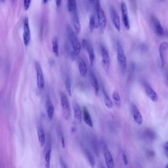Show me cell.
Segmentation results:
<instances>
[{
  "instance_id": "cell-1",
  "label": "cell",
  "mask_w": 168,
  "mask_h": 168,
  "mask_svg": "<svg viewBox=\"0 0 168 168\" xmlns=\"http://www.w3.org/2000/svg\"><path fill=\"white\" fill-rule=\"evenodd\" d=\"M66 31L68 39L71 44L73 51L77 56L80 54L81 49L79 40L74 31L69 25L67 26Z\"/></svg>"
},
{
  "instance_id": "cell-2",
  "label": "cell",
  "mask_w": 168,
  "mask_h": 168,
  "mask_svg": "<svg viewBox=\"0 0 168 168\" xmlns=\"http://www.w3.org/2000/svg\"><path fill=\"white\" fill-rule=\"evenodd\" d=\"M94 5L97 17L98 18V25L102 31H103L106 27V18L104 10L101 6L99 1H90Z\"/></svg>"
},
{
  "instance_id": "cell-3",
  "label": "cell",
  "mask_w": 168,
  "mask_h": 168,
  "mask_svg": "<svg viewBox=\"0 0 168 168\" xmlns=\"http://www.w3.org/2000/svg\"><path fill=\"white\" fill-rule=\"evenodd\" d=\"M117 52L118 62L123 71H125L127 66V60L121 44L119 42L117 43Z\"/></svg>"
},
{
  "instance_id": "cell-4",
  "label": "cell",
  "mask_w": 168,
  "mask_h": 168,
  "mask_svg": "<svg viewBox=\"0 0 168 168\" xmlns=\"http://www.w3.org/2000/svg\"><path fill=\"white\" fill-rule=\"evenodd\" d=\"M63 115L65 119L68 120L70 116L71 110L69 101L66 95L62 93L60 94Z\"/></svg>"
},
{
  "instance_id": "cell-5",
  "label": "cell",
  "mask_w": 168,
  "mask_h": 168,
  "mask_svg": "<svg viewBox=\"0 0 168 168\" xmlns=\"http://www.w3.org/2000/svg\"><path fill=\"white\" fill-rule=\"evenodd\" d=\"M110 17L113 24L118 31L120 30V18L119 14L114 6L111 5L109 7Z\"/></svg>"
},
{
  "instance_id": "cell-6",
  "label": "cell",
  "mask_w": 168,
  "mask_h": 168,
  "mask_svg": "<svg viewBox=\"0 0 168 168\" xmlns=\"http://www.w3.org/2000/svg\"><path fill=\"white\" fill-rule=\"evenodd\" d=\"M82 43L83 48L86 50L88 52L90 65L91 66H92L95 59V55L93 47L90 43L86 39H83Z\"/></svg>"
},
{
  "instance_id": "cell-7",
  "label": "cell",
  "mask_w": 168,
  "mask_h": 168,
  "mask_svg": "<svg viewBox=\"0 0 168 168\" xmlns=\"http://www.w3.org/2000/svg\"><path fill=\"white\" fill-rule=\"evenodd\" d=\"M36 70L37 76V83L38 88L43 89L44 87V81L43 74L40 64L37 62L35 63Z\"/></svg>"
},
{
  "instance_id": "cell-8",
  "label": "cell",
  "mask_w": 168,
  "mask_h": 168,
  "mask_svg": "<svg viewBox=\"0 0 168 168\" xmlns=\"http://www.w3.org/2000/svg\"><path fill=\"white\" fill-rule=\"evenodd\" d=\"M120 6L123 24L126 29L129 30L130 28V25L127 5L125 1H122L121 3Z\"/></svg>"
},
{
  "instance_id": "cell-9",
  "label": "cell",
  "mask_w": 168,
  "mask_h": 168,
  "mask_svg": "<svg viewBox=\"0 0 168 168\" xmlns=\"http://www.w3.org/2000/svg\"><path fill=\"white\" fill-rule=\"evenodd\" d=\"M23 41L26 46H27L30 40V31L29 25V20L27 17H25L23 21Z\"/></svg>"
},
{
  "instance_id": "cell-10",
  "label": "cell",
  "mask_w": 168,
  "mask_h": 168,
  "mask_svg": "<svg viewBox=\"0 0 168 168\" xmlns=\"http://www.w3.org/2000/svg\"><path fill=\"white\" fill-rule=\"evenodd\" d=\"M101 54L102 65L105 70H108L110 63V59L108 51L105 47L102 46L101 48Z\"/></svg>"
},
{
  "instance_id": "cell-11",
  "label": "cell",
  "mask_w": 168,
  "mask_h": 168,
  "mask_svg": "<svg viewBox=\"0 0 168 168\" xmlns=\"http://www.w3.org/2000/svg\"><path fill=\"white\" fill-rule=\"evenodd\" d=\"M102 147H103L104 151L105 161H106L107 168H114V162L111 152L107 148L106 144L103 143Z\"/></svg>"
},
{
  "instance_id": "cell-12",
  "label": "cell",
  "mask_w": 168,
  "mask_h": 168,
  "mask_svg": "<svg viewBox=\"0 0 168 168\" xmlns=\"http://www.w3.org/2000/svg\"><path fill=\"white\" fill-rule=\"evenodd\" d=\"M78 67L80 73L83 77H86L88 72L86 63L82 57H80L78 59Z\"/></svg>"
},
{
  "instance_id": "cell-13",
  "label": "cell",
  "mask_w": 168,
  "mask_h": 168,
  "mask_svg": "<svg viewBox=\"0 0 168 168\" xmlns=\"http://www.w3.org/2000/svg\"><path fill=\"white\" fill-rule=\"evenodd\" d=\"M132 110L134 120L138 124L141 125L143 123V119L140 111L134 104L132 106Z\"/></svg>"
},
{
  "instance_id": "cell-14",
  "label": "cell",
  "mask_w": 168,
  "mask_h": 168,
  "mask_svg": "<svg viewBox=\"0 0 168 168\" xmlns=\"http://www.w3.org/2000/svg\"><path fill=\"white\" fill-rule=\"evenodd\" d=\"M72 22L76 33L78 34L81 31V25L78 17L77 11L72 13Z\"/></svg>"
},
{
  "instance_id": "cell-15",
  "label": "cell",
  "mask_w": 168,
  "mask_h": 168,
  "mask_svg": "<svg viewBox=\"0 0 168 168\" xmlns=\"http://www.w3.org/2000/svg\"><path fill=\"white\" fill-rule=\"evenodd\" d=\"M145 90L147 95L152 101L154 102H156L158 101V96L156 92L150 86L148 85H146Z\"/></svg>"
},
{
  "instance_id": "cell-16",
  "label": "cell",
  "mask_w": 168,
  "mask_h": 168,
  "mask_svg": "<svg viewBox=\"0 0 168 168\" xmlns=\"http://www.w3.org/2000/svg\"><path fill=\"white\" fill-rule=\"evenodd\" d=\"M83 119L86 125L91 127H93V123L91 116L87 108L85 106L83 108Z\"/></svg>"
},
{
  "instance_id": "cell-17",
  "label": "cell",
  "mask_w": 168,
  "mask_h": 168,
  "mask_svg": "<svg viewBox=\"0 0 168 168\" xmlns=\"http://www.w3.org/2000/svg\"><path fill=\"white\" fill-rule=\"evenodd\" d=\"M153 23L155 32L157 35L161 36L163 35L164 33V29L157 18H154Z\"/></svg>"
},
{
  "instance_id": "cell-18",
  "label": "cell",
  "mask_w": 168,
  "mask_h": 168,
  "mask_svg": "<svg viewBox=\"0 0 168 168\" xmlns=\"http://www.w3.org/2000/svg\"><path fill=\"white\" fill-rule=\"evenodd\" d=\"M168 49V43L167 42H163L159 47V52L161 57L162 66L163 67L164 64V52Z\"/></svg>"
},
{
  "instance_id": "cell-19",
  "label": "cell",
  "mask_w": 168,
  "mask_h": 168,
  "mask_svg": "<svg viewBox=\"0 0 168 168\" xmlns=\"http://www.w3.org/2000/svg\"><path fill=\"white\" fill-rule=\"evenodd\" d=\"M46 107L48 116L50 119H52L53 116L55 109L49 97L47 99Z\"/></svg>"
},
{
  "instance_id": "cell-20",
  "label": "cell",
  "mask_w": 168,
  "mask_h": 168,
  "mask_svg": "<svg viewBox=\"0 0 168 168\" xmlns=\"http://www.w3.org/2000/svg\"><path fill=\"white\" fill-rule=\"evenodd\" d=\"M37 132L39 141L40 142L41 146L43 147L45 143L46 138L43 127L40 123H39L38 125Z\"/></svg>"
},
{
  "instance_id": "cell-21",
  "label": "cell",
  "mask_w": 168,
  "mask_h": 168,
  "mask_svg": "<svg viewBox=\"0 0 168 168\" xmlns=\"http://www.w3.org/2000/svg\"><path fill=\"white\" fill-rule=\"evenodd\" d=\"M73 110L75 119L78 122H81L82 120V114L79 106L76 102L73 104Z\"/></svg>"
},
{
  "instance_id": "cell-22",
  "label": "cell",
  "mask_w": 168,
  "mask_h": 168,
  "mask_svg": "<svg viewBox=\"0 0 168 168\" xmlns=\"http://www.w3.org/2000/svg\"><path fill=\"white\" fill-rule=\"evenodd\" d=\"M91 83L94 88V92L97 96H98L99 92V86L98 80L95 75L93 73H91L90 75Z\"/></svg>"
},
{
  "instance_id": "cell-23",
  "label": "cell",
  "mask_w": 168,
  "mask_h": 168,
  "mask_svg": "<svg viewBox=\"0 0 168 168\" xmlns=\"http://www.w3.org/2000/svg\"><path fill=\"white\" fill-rule=\"evenodd\" d=\"M67 6L68 10L71 14L77 11V3L74 0L68 1Z\"/></svg>"
},
{
  "instance_id": "cell-24",
  "label": "cell",
  "mask_w": 168,
  "mask_h": 168,
  "mask_svg": "<svg viewBox=\"0 0 168 168\" xmlns=\"http://www.w3.org/2000/svg\"><path fill=\"white\" fill-rule=\"evenodd\" d=\"M103 92L104 96V102L106 106L109 109L112 108L113 105L111 100L109 98L108 96L104 89H103Z\"/></svg>"
},
{
  "instance_id": "cell-25",
  "label": "cell",
  "mask_w": 168,
  "mask_h": 168,
  "mask_svg": "<svg viewBox=\"0 0 168 168\" xmlns=\"http://www.w3.org/2000/svg\"><path fill=\"white\" fill-rule=\"evenodd\" d=\"M52 50L55 56L56 57L58 56L59 55L58 43L57 39L56 38H55L52 40Z\"/></svg>"
},
{
  "instance_id": "cell-26",
  "label": "cell",
  "mask_w": 168,
  "mask_h": 168,
  "mask_svg": "<svg viewBox=\"0 0 168 168\" xmlns=\"http://www.w3.org/2000/svg\"><path fill=\"white\" fill-rule=\"evenodd\" d=\"M112 96L115 104L117 106L119 107L120 104V98L119 93L116 90H114Z\"/></svg>"
},
{
  "instance_id": "cell-27",
  "label": "cell",
  "mask_w": 168,
  "mask_h": 168,
  "mask_svg": "<svg viewBox=\"0 0 168 168\" xmlns=\"http://www.w3.org/2000/svg\"><path fill=\"white\" fill-rule=\"evenodd\" d=\"M87 156L89 163L90 164L92 168H94L95 167V162L94 159L90 152L88 151H86Z\"/></svg>"
},
{
  "instance_id": "cell-28",
  "label": "cell",
  "mask_w": 168,
  "mask_h": 168,
  "mask_svg": "<svg viewBox=\"0 0 168 168\" xmlns=\"http://www.w3.org/2000/svg\"><path fill=\"white\" fill-rule=\"evenodd\" d=\"M93 148L94 152V153L99 156V144L98 141L96 139H94L92 141Z\"/></svg>"
},
{
  "instance_id": "cell-29",
  "label": "cell",
  "mask_w": 168,
  "mask_h": 168,
  "mask_svg": "<svg viewBox=\"0 0 168 168\" xmlns=\"http://www.w3.org/2000/svg\"><path fill=\"white\" fill-rule=\"evenodd\" d=\"M95 18L93 15H91L89 21V29L91 32H93L94 28L95 27Z\"/></svg>"
},
{
  "instance_id": "cell-30",
  "label": "cell",
  "mask_w": 168,
  "mask_h": 168,
  "mask_svg": "<svg viewBox=\"0 0 168 168\" xmlns=\"http://www.w3.org/2000/svg\"><path fill=\"white\" fill-rule=\"evenodd\" d=\"M65 86L66 88V90L68 92V93L69 94V95L70 97L72 96L71 92V84L69 78H67L65 81Z\"/></svg>"
},
{
  "instance_id": "cell-31",
  "label": "cell",
  "mask_w": 168,
  "mask_h": 168,
  "mask_svg": "<svg viewBox=\"0 0 168 168\" xmlns=\"http://www.w3.org/2000/svg\"><path fill=\"white\" fill-rule=\"evenodd\" d=\"M52 151L51 147L49 146L47 147L46 153V164H50V159Z\"/></svg>"
},
{
  "instance_id": "cell-32",
  "label": "cell",
  "mask_w": 168,
  "mask_h": 168,
  "mask_svg": "<svg viewBox=\"0 0 168 168\" xmlns=\"http://www.w3.org/2000/svg\"><path fill=\"white\" fill-rule=\"evenodd\" d=\"M31 1L30 0H25L24 1V6L25 10H27L29 7Z\"/></svg>"
},
{
  "instance_id": "cell-33",
  "label": "cell",
  "mask_w": 168,
  "mask_h": 168,
  "mask_svg": "<svg viewBox=\"0 0 168 168\" xmlns=\"http://www.w3.org/2000/svg\"><path fill=\"white\" fill-rule=\"evenodd\" d=\"M164 149L165 155L168 158V141L166 142L164 144Z\"/></svg>"
},
{
  "instance_id": "cell-34",
  "label": "cell",
  "mask_w": 168,
  "mask_h": 168,
  "mask_svg": "<svg viewBox=\"0 0 168 168\" xmlns=\"http://www.w3.org/2000/svg\"><path fill=\"white\" fill-rule=\"evenodd\" d=\"M147 155L148 157L149 158H152L154 156L155 153L153 151L148 150L147 152Z\"/></svg>"
},
{
  "instance_id": "cell-35",
  "label": "cell",
  "mask_w": 168,
  "mask_h": 168,
  "mask_svg": "<svg viewBox=\"0 0 168 168\" xmlns=\"http://www.w3.org/2000/svg\"><path fill=\"white\" fill-rule=\"evenodd\" d=\"M123 160L124 164L127 165L128 164V160L127 158V157L126 156L125 153L124 152H123L122 155Z\"/></svg>"
},
{
  "instance_id": "cell-36",
  "label": "cell",
  "mask_w": 168,
  "mask_h": 168,
  "mask_svg": "<svg viewBox=\"0 0 168 168\" xmlns=\"http://www.w3.org/2000/svg\"><path fill=\"white\" fill-rule=\"evenodd\" d=\"M60 162L62 168H68L66 164L62 159H60Z\"/></svg>"
},
{
  "instance_id": "cell-37",
  "label": "cell",
  "mask_w": 168,
  "mask_h": 168,
  "mask_svg": "<svg viewBox=\"0 0 168 168\" xmlns=\"http://www.w3.org/2000/svg\"><path fill=\"white\" fill-rule=\"evenodd\" d=\"M77 56L75 52L74 51H72L71 53V57L72 60H75L76 57Z\"/></svg>"
},
{
  "instance_id": "cell-38",
  "label": "cell",
  "mask_w": 168,
  "mask_h": 168,
  "mask_svg": "<svg viewBox=\"0 0 168 168\" xmlns=\"http://www.w3.org/2000/svg\"><path fill=\"white\" fill-rule=\"evenodd\" d=\"M62 1L61 0H57L56 1V4L57 6L60 7L62 4Z\"/></svg>"
},
{
  "instance_id": "cell-39",
  "label": "cell",
  "mask_w": 168,
  "mask_h": 168,
  "mask_svg": "<svg viewBox=\"0 0 168 168\" xmlns=\"http://www.w3.org/2000/svg\"><path fill=\"white\" fill-rule=\"evenodd\" d=\"M62 141L63 148H64L65 147L64 140V137H62Z\"/></svg>"
},
{
  "instance_id": "cell-40",
  "label": "cell",
  "mask_w": 168,
  "mask_h": 168,
  "mask_svg": "<svg viewBox=\"0 0 168 168\" xmlns=\"http://www.w3.org/2000/svg\"><path fill=\"white\" fill-rule=\"evenodd\" d=\"M49 63L51 65H53L54 63V60L52 59L50 60Z\"/></svg>"
},
{
  "instance_id": "cell-41",
  "label": "cell",
  "mask_w": 168,
  "mask_h": 168,
  "mask_svg": "<svg viewBox=\"0 0 168 168\" xmlns=\"http://www.w3.org/2000/svg\"><path fill=\"white\" fill-rule=\"evenodd\" d=\"M45 168H50V164H46Z\"/></svg>"
},
{
  "instance_id": "cell-42",
  "label": "cell",
  "mask_w": 168,
  "mask_h": 168,
  "mask_svg": "<svg viewBox=\"0 0 168 168\" xmlns=\"http://www.w3.org/2000/svg\"><path fill=\"white\" fill-rule=\"evenodd\" d=\"M48 1H47V0H46V1H45V0H44V1H43V2L44 4H46L47 2H48Z\"/></svg>"
},
{
  "instance_id": "cell-43",
  "label": "cell",
  "mask_w": 168,
  "mask_h": 168,
  "mask_svg": "<svg viewBox=\"0 0 168 168\" xmlns=\"http://www.w3.org/2000/svg\"><path fill=\"white\" fill-rule=\"evenodd\" d=\"M165 168H168V164L166 165V167Z\"/></svg>"
},
{
  "instance_id": "cell-44",
  "label": "cell",
  "mask_w": 168,
  "mask_h": 168,
  "mask_svg": "<svg viewBox=\"0 0 168 168\" xmlns=\"http://www.w3.org/2000/svg\"><path fill=\"white\" fill-rule=\"evenodd\" d=\"M101 168H106L102 166V167Z\"/></svg>"
}]
</instances>
